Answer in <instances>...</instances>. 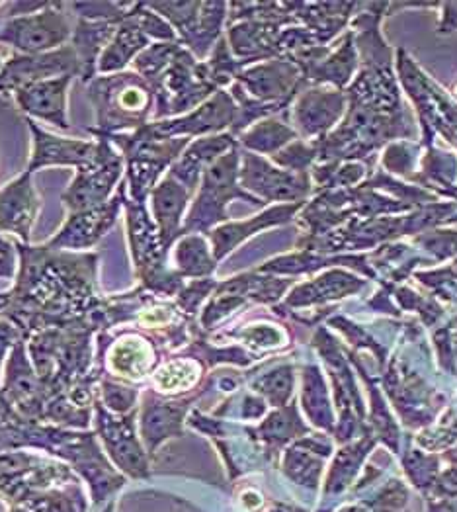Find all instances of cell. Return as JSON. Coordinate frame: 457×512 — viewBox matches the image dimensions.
Masks as SVG:
<instances>
[]
</instances>
